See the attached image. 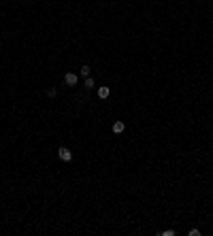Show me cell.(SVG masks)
<instances>
[{"instance_id": "7a4b0ae2", "label": "cell", "mask_w": 213, "mask_h": 236, "mask_svg": "<svg viewBox=\"0 0 213 236\" xmlns=\"http://www.w3.org/2000/svg\"><path fill=\"white\" fill-rule=\"evenodd\" d=\"M77 79H79V77H77V75H75V72H66V75H64V83H66V85H77Z\"/></svg>"}, {"instance_id": "6da1fadb", "label": "cell", "mask_w": 213, "mask_h": 236, "mask_svg": "<svg viewBox=\"0 0 213 236\" xmlns=\"http://www.w3.org/2000/svg\"><path fill=\"white\" fill-rule=\"evenodd\" d=\"M58 157L62 160V162H71L72 160V151L68 149V147H60L58 149Z\"/></svg>"}, {"instance_id": "52a82bcc", "label": "cell", "mask_w": 213, "mask_h": 236, "mask_svg": "<svg viewBox=\"0 0 213 236\" xmlns=\"http://www.w3.org/2000/svg\"><path fill=\"white\" fill-rule=\"evenodd\" d=\"M47 96H49V98H53V96H58V89H56V87H49V89H47Z\"/></svg>"}, {"instance_id": "8992f818", "label": "cell", "mask_w": 213, "mask_h": 236, "mask_svg": "<svg viewBox=\"0 0 213 236\" xmlns=\"http://www.w3.org/2000/svg\"><path fill=\"white\" fill-rule=\"evenodd\" d=\"M83 85H85L87 89H92V87H94L96 83H94V79H92V77H85V83H83Z\"/></svg>"}, {"instance_id": "277c9868", "label": "cell", "mask_w": 213, "mask_h": 236, "mask_svg": "<svg viewBox=\"0 0 213 236\" xmlns=\"http://www.w3.org/2000/svg\"><path fill=\"white\" fill-rule=\"evenodd\" d=\"M124 130H126L124 121H115V123H113V132H115V134H121Z\"/></svg>"}, {"instance_id": "5b68a950", "label": "cell", "mask_w": 213, "mask_h": 236, "mask_svg": "<svg viewBox=\"0 0 213 236\" xmlns=\"http://www.w3.org/2000/svg\"><path fill=\"white\" fill-rule=\"evenodd\" d=\"M79 75H81V77H90V66H87V64L81 66V68H79Z\"/></svg>"}, {"instance_id": "3957f363", "label": "cell", "mask_w": 213, "mask_h": 236, "mask_svg": "<svg viewBox=\"0 0 213 236\" xmlns=\"http://www.w3.org/2000/svg\"><path fill=\"white\" fill-rule=\"evenodd\" d=\"M109 96H111V89H109L106 85H102V87H98V98H100V100H106Z\"/></svg>"}, {"instance_id": "ba28073f", "label": "cell", "mask_w": 213, "mask_h": 236, "mask_svg": "<svg viewBox=\"0 0 213 236\" xmlns=\"http://www.w3.org/2000/svg\"><path fill=\"white\" fill-rule=\"evenodd\" d=\"M188 234H190V236H201V230H196V228H194V230H190Z\"/></svg>"}]
</instances>
